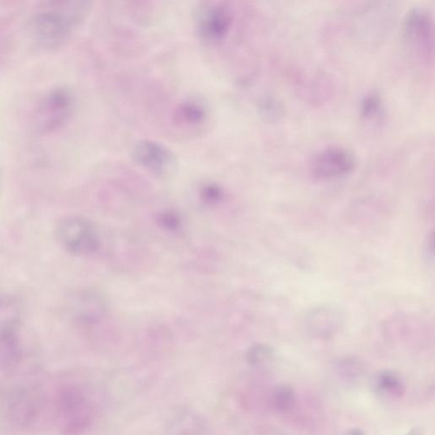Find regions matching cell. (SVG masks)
<instances>
[{"mask_svg":"<svg viewBox=\"0 0 435 435\" xmlns=\"http://www.w3.org/2000/svg\"><path fill=\"white\" fill-rule=\"evenodd\" d=\"M91 4L81 0H54L34 12L28 23L32 41L41 48L52 49L69 40L86 17Z\"/></svg>","mask_w":435,"mask_h":435,"instance_id":"cell-1","label":"cell"},{"mask_svg":"<svg viewBox=\"0 0 435 435\" xmlns=\"http://www.w3.org/2000/svg\"><path fill=\"white\" fill-rule=\"evenodd\" d=\"M55 408L59 428L66 435L86 432L95 420L96 407L91 395L76 383L60 388L55 395Z\"/></svg>","mask_w":435,"mask_h":435,"instance_id":"cell-2","label":"cell"},{"mask_svg":"<svg viewBox=\"0 0 435 435\" xmlns=\"http://www.w3.org/2000/svg\"><path fill=\"white\" fill-rule=\"evenodd\" d=\"M75 97L70 89L55 87L40 98L34 108L32 123L34 130L49 133L59 129L74 113Z\"/></svg>","mask_w":435,"mask_h":435,"instance_id":"cell-3","label":"cell"},{"mask_svg":"<svg viewBox=\"0 0 435 435\" xmlns=\"http://www.w3.org/2000/svg\"><path fill=\"white\" fill-rule=\"evenodd\" d=\"M196 33L200 40L210 46L223 45L232 32L235 15L227 2L200 4L194 16Z\"/></svg>","mask_w":435,"mask_h":435,"instance_id":"cell-4","label":"cell"},{"mask_svg":"<svg viewBox=\"0 0 435 435\" xmlns=\"http://www.w3.org/2000/svg\"><path fill=\"white\" fill-rule=\"evenodd\" d=\"M55 236L64 249L76 256L92 255L100 247L95 226L84 217L62 218L55 225Z\"/></svg>","mask_w":435,"mask_h":435,"instance_id":"cell-5","label":"cell"},{"mask_svg":"<svg viewBox=\"0 0 435 435\" xmlns=\"http://www.w3.org/2000/svg\"><path fill=\"white\" fill-rule=\"evenodd\" d=\"M405 41L422 61L429 63L434 60V23L432 12L423 6L411 9L403 23Z\"/></svg>","mask_w":435,"mask_h":435,"instance_id":"cell-6","label":"cell"},{"mask_svg":"<svg viewBox=\"0 0 435 435\" xmlns=\"http://www.w3.org/2000/svg\"><path fill=\"white\" fill-rule=\"evenodd\" d=\"M356 157L348 148L328 146L315 153L308 170L315 181H330L349 176L356 166Z\"/></svg>","mask_w":435,"mask_h":435,"instance_id":"cell-7","label":"cell"},{"mask_svg":"<svg viewBox=\"0 0 435 435\" xmlns=\"http://www.w3.org/2000/svg\"><path fill=\"white\" fill-rule=\"evenodd\" d=\"M132 157L140 168L160 177L172 173L177 164L171 149L152 140L136 142L132 149Z\"/></svg>","mask_w":435,"mask_h":435,"instance_id":"cell-8","label":"cell"},{"mask_svg":"<svg viewBox=\"0 0 435 435\" xmlns=\"http://www.w3.org/2000/svg\"><path fill=\"white\" fill-rule=\"evenodd\" d=\"M208 117L210 109L198 97H187L178 102L170 115L173 125L182 130H197L205 125Z\"/></svg>","mask_w":435,"mask_h":435,"instance_id":"cell-9","label":"cell"},{"mask_svg":"<svg viewBox=\"0 0 435 435\" xmlns=\"http://www.w3.org/2000/svg\"><path fill=\"white\" fill-rule=\"evenodd\" d=\"M6 415L9 423L14 427L29 428L35 423L38 415L36 399L28 391L14 392L7 400Z\"/></svg>","mask_w":435,"mask_h":435,"instance_id":"cell-10","label":"cell"},{"mask_svg":"<svg viewBox=\"0 0 435 435\" xmlns=\"http://www.w3.org/2000/svg\"><path fill=\"white\" fill-rule=\"evenodd\" d=\"M342 311L336 306H320L310 311L306 318L308 331L319 339H327L334 336L344 325Z\"/></svg>","mask_w":435,"mask_h":435,"instance_id":"cell-11","label":"cell"},{"mask_svg":"<svg viewBox=\"0 0 435 435\" xmlns=\"http://www.w3.org/2000/svg\"><path fill=\"white\" fill-rule=\"evenodd\" d=\"M165 435H213L210 424L190 409L174 412L166 424Z\"/></svg>","mask_w":435,"mask_h":435,"instance_id":"cell-12","label":"cell"},{"mask_svg":"<svg viewBox=\"0 0 435 435\" xmlns=\"http://www.w3.org/2000/svg\"><path fill=\"white\" fill-rule=\"evenodd\" d=\"M371 387L378 398L390 402L400 400L406 392L402 376L392 370L378 371L371 379Z\"/></svg>","mask_w":435,"mask_h":435,"instance_id":"cell-13","label":"cell"},{"mask_svg":"<svg viewBox=\"0 0 435 435\" xmlns=\"http://www.w3.org/2000/svg\"><path fill=\"white\" fill-rule=\"evenodd\" d=\"M21 359L18 335L11 327H0V369L12 371Z\"/></svg>","mask_w":435,"mask_h":435,"instance_id":"cell-14","label":"cell"},{"mask_svg":"<svg viewBox=\"0 0 435 435\" xmlns=\"http://www.w3.org/2000/svg\"><path fill=\"white\" fill-rule=\"evenodd\" d=\"M271 403L279 412H288L295 406L296 394L291 386L281 385L272 391Z\"/></svg>","mask_w":435,"mask_h":435,"instance_id":"cell-15","label":"cell"},{"mask_svg":"<svg viewBox=\"0 0 435 435\" xmlns=\"http://www.w3.org/2000/svg\"><path fill=\"white\" fill-rule=\"evenodd\" d=\"M335 368L339 376L348 382L356 381L364 373L363 365L359 360L353 357H347L339 361Z\"/></svg>","mask_w":435,"mask_h":435,"instance_id":"cell-16","label":"cell"},{"mask_svg":"<svg viewBox=\"0 0 435 435\" xmlns=\"http://www.w3.org/2000/svg\"><path fill=\"white\" fill-rule=\"evenodd\" d=\"M259 112L264 120L276 123L284 116V106L274 97L266 96L259 102Z\"/></svg>","mask_w":435,"mask_h":435,"instance_id":"cell-17","label":"cell"},{"mask_svg":"<svg viewBox=\"0 0 435 435\" xmlns=\"http://www.w3.org/2000/svg\"><path fill=\"white\" fill-rule=\"evenodd\" d=\"M274 357V349L270 345L255 344L247 349L246 360L247 363L254 368L261 366L270 362Z\"/></svg>","mask_w":435,"mask_h":435,"instance_id":"cell-18","label":"cell"},{"mask_svg":"<svg viewBox=\"0 0 435 435\" xmlns=\"http://www.w3.org/2000/svg\"><path fill=\"white\" fill-rule=\"evenodd\" d=\"M199 198L207 205L214 206L224 201L225 191L223 187L215 182H208L200 187Z\"/></svg>","mask_w":435,"mask_h":435,"instance_id":"cell-19","label":"cell"},{"mask_svg":"<svg viewBox=\"0 0 435 435\" xmlns=\"http://www.w3.org/2000/svg\"><path fill=\"white\" fill-rule=\"evenodd\" d=\"M360 108L361 117L368 120L378 117L382 110L380 96L377 93H368L362 98Z\"/></svg>","mask_w":435,"mask_h":435,"instance_id":"cell-20","label":"cell"},{"mask_svg":"<svg viewBox=\"0 0 435 435\" xmlns=\"http://www.w3.org/2000/svg\"><path fill=\"white\" fill-rule=\"evenodd\" d=\"M157 221L161 228L168 230V232H177V230L181 228L182 225L181 215L177 211L173 210L162 212L157 216Z\"/></svg>","mask_w":435,"mask_h":435,"instance_id":"cell-21","label":"cell"},{"mask_svg":"<svg viewBox=\"0 0 435 435\" xmlns=\"http://www.w3.org/2000/svg\"><path fill=\"white\" fill-rule=\"evenodd\" d=\"M344 435H366L360 429H351L345 432Z\"/></svg>","mask_w":435,"mask_h":435,"instance_id":"cell-22","label":"cell"},{"mask_svg":"<svg viewBox=\"0 0 435 435\" xmlns=\"http://www.w3.org/2000/svg\"><path fill=\"white\" fill-rule=\"evenodd\" d=\"M407 435H423V430L419 428H414L412 429Z\"/></svg>","mask_w":435,"mask_h":435,"instance_id":"cell-23","label":"cell"}]
</instances>
